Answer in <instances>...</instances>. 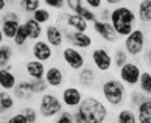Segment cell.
<instances>
[{
  "label": "cell",
  "mask_w": 151,
  "mask_h": 123,
  "mask_svg": "<svg viewBox=\"0 0 151 123\" xmlns=\"http://www.w3.org/2000/svg\"><path fill=\"white\" fill-rule=\"evenodd\" d=\"M17 100H16L13 91H0V112H2V115L11 112L16 106H17Z\"/></svg>",
  "instance_id": "obj_23"
},
{
  "label": "cell",
  "mask_w": 151,
  "mask_h": 123,
  "mask_svg": "<svg viewBox=\"0 0 151 123\" xmlns=\"http://www.w3.org/2000/svg\"><path fill=\"white\" fill-rule=\"evenodd\" d=\"M55 52H56V50L50 45V42L47 41L45 37L37 39V41L31 42V47H30L31 58L39 59V61H42V63H48V61H52L55 58Z\"/></svg>",
  "instance_id": "obj_13"
},
{
  "label": "cell",
  "mask_w": 151,
  "mask_h": 123,
  "mask_svg": "<svg viewBox=\"0 0 151 123\" xmlns=\"http://www.w3.org/2000/svg\"><path fill=\"white\" fill-rule=\"evenodd\" d=\"M45 80L52 91H59L67 83V73L59 64H50L45 72Z\"/></svg>",
  "instance_id": "obj_14"
},
{
  "label": "cell",
  "mask_w": 151,
  "mask_h": 123,
  "mask_svg": "<svg viewBox=\"0 0 151 123\" xmlns=\"http://www.w3.org/2000/svg\"><path fill=\"white\" fill-rule=\"evenodd\" d=\"M136 13L142 25H151V0H139L136 3Z\"/></svg>",
  "instance_id": "obj_22"
},
{
  "label": "cell",
  "mask_w": 151,
  "mask_h": 123,
  "mask_svg": "<svg viewBox=\"0 0 151 123\" xmlns=\"http://www.w3.org/2000/svg\"><path fill=\"white\" fill-rule=\"evenodd\" d=\"M63 109H64V103L61 100V95L56 94V91L50 89L48 92L42 94L37 100L39 117L44 122H53Z\"/></svg>",
  "instance_id": "obj_4"
},
{
  "label": "cell",
  "mask_w": 151,
  "mask_h": 123,
  "mask_svg": "<svg viewBox=\"0 0 151 123\" xmlns=\"http://www.w3.org/2000/svg\"><path fill=\"white\" fill-rule=\"evenodd\" d=\"M11 42H13V45L16 48H24V47L28 45L30 39H28V35H27L24 25H20V28L17 30V33H16V36H14V39Z\"/></svg>",
  "instance_id": "obj_30"
},
{
  "label": "cell",
  "mask_w": 151,
  "mask_h": 123,
  "mask_svg": "<svg viewBox=\"0 0 151 123\" xmlns=\"http://www.w3.org/2000/svg\"><path fill=\"white\" fill-rule=\"evenodd\" d=\"M139 123H151V97H147L136 108Z\"/></svg>",
  "instance_id": "obj_24"
},
{
  "label": "cell",
  "mask_w": 151,
  "mask_h": 123,
  "mask_svg": "<svg viewBox=\"0 0 151 123\" xmlns=\"http://www.w3.org/2000/svg\"><path fill=\"white\" fill-rule=\"evenodd\" d=\"M91 64L95 67L98 73H108L114 67V56L106 45H95L91 48L89 55Z\"/></svg>",
  "instance_id": "obj_7"
},
{
  "label": "cell",
  "mask_w": 151,
  "mask_h": 123,
  "mask_svg": "<svg viewBox=\"0 0 151 123\" xmlns=\"http://www.w3.org/2000/svg\"><path fill=\"white\" fill-rule=\"evenodd\" d=\"M114 122L117 123H137V112H136V108H132L129 104H125L119 108L117 114L114 117Z\"/></svg>",
  "instance_id": "obj_21"
},
{
  "label": "cell",
  "mask_w": 151,
  "mask_h": 123,
  "mask_svg": "<svg viewBox=\"0 0 151 123\" xmlns=\"http://www.w3.org/2000/svg\"><path fill=\"white\" fill-rule=\"evenodd\" d=\"M100 95L101 98L108 103L109 108L112 109H119L122 106H125L128 103V91L126 84L123 83L120 78L115 76H109L100 83Z\"/></svg>",
  "instance_id": "obj_1"
},
{
  "label": "cell",
  "mask_w": 151,
  "mask_h": 123,
  "mask_svg": "<svg viewBox=\"0 0 151 123\" xmlns=\"http://www.w3.org/2000/svg\"><path fill=\"white\" fill-rule=\"evenodd\" d=\"M87 8V5L84 3V0H67V9L70 13H75V14H83V11Z\"/></svg>",
  "instance_id": "obj_34"
},
{
  "label": "cell",
  "mask_w": 151,
  "mask_h": 123,
  "mask_svg": "<svg viewBox=\"0 0 151 123\" xmlns=\"http://www.w3.org/2000/svg\"><path fill=\"white\" fill-rule=\"evenodd\" d=\"M117 72H119V78H120V80L125 83L128 87L134 89V87H137V84H139V80H140L143 67H142V64H139L137 61L129 59L125 65H122Z\"/></svg>",
  "instance_id": "obj_10"
},
{
  "label": "cell",
  "mask_w": 151,
  "mask_h": 123,
  "mask_svg": "<svg viewBox=\"0 0 151 123\" xmlns=\"http://www.w3.org/2000/svg\"><path fill=\"white\" fill-rule=\"evenodd\" d=\"M22 25H24L27 35H28L30 42H35V41H37V39H42V37H44L45 27H44L42 24H39V22L33 17V16H30V17H25L24 22H22Z\"/></svg>",
  "instance_id": "obj_19"
},
{
  "label": "cell",
  "mask_w": 151,
  "mask_h": 123,
  "mask_svg": "<svg viewBox=\"0 0 151 123\" xmlns=\"http://www.w3.org/2000/svg\"><path fill=\"white\" fill-rule=\"evenodd\" d=\"M111 6H104L100 9V13H98V19H103V20H109V17H111Z\"/></svg>",
  "instance_id": "obj_41"
},
{
  "label": "cell",
  "mask_w": 151,
  "mask_h": 123,
  "mask_svg": "<svg viewBox=\"0 0 151 123\" xmlns=\"http://www.w3.org/2000/svg\"><path fill=\"white\" fill-rule=\"evenodd\" d=\"M65 35V42L69 45H73L80 50H91L95 47V41L91 33L87 31H73L69 28H63Z\"/></svg>",
  "instance_id": "obj_12"
},
{
  "label": "cell",
  "mask_w": 151,
  "mask_h": 123,
  "mask_svg": "<svg viewBox=\"0 0 151 123\" xmlns=\"http://www.w3.org/2000/svg\"><path fill=\"white\" fill-rule=\"evenodd\" d=\"M84 3L87 5L89 8H92L95 11H100L104 6V0H84Z\"/></svg>",
  "instance_id": "obj_38"
},
{
  "label": "cell",
  "mask_w": 151,
  "mask_h": 123,
  "mask_svg": "<svg viewBox=\"0 0 151 123\" xmlns=\"http://www.w3.org/2000/svg\"><path fill=\"white\" fill-rule=\"evenodd\" d=\"M31 86H33V91H35L36 97H41L42 94H45L50 91V86L45 78H36V80H31Z\"/></svg>",
  "instance_id": "obj_31"
},
{
  "label": "cell",
  "mask_w": 151,
  "mask_h": 123,
  "mask_svg": "<svg viewBox=\"0 0 151 123\" xmlns=\"http://www.w3.org/2000/svg\"><path fill=\"white\" fill-rule=\"evenodd\" d=\"M17 75H14L13 72V65H6L0 69V87L3 91H13L17 84Z\"/></svg>",
  "instance_id": "obj_20"
},
{
  "label": "cell",
  "mask_w": 151,
  "mask_h": 123,
  "mask_svg": "<svg viewBox=\"0 0 151 123\" xmlns=\"http://www.w3.org/2000/svg\"><path fill=\"white\" fill-rule=\"evenodd\" d=\"M59 95H61V100H63V103H64V108L73 111L81 104L86 94L83 92V87H80L78 84H65L61 89Z\"/></svg>",
  "instance_id": "obj_11"
},
{
  "label": "cell",
  "mask_w": 151,
  "mask_h": 123,
  "mask_svg": "<svg viewBox=\"0 0 151 123\" xmlns=\"http://www.w3.org/2000/svg\"><path fill=\"white\" fill-rule=\"evenodd\" d=\"M78 108L86 115L87 123H106L111 120L109 119V114H111L109 109L111 108L101 98V95L98 97L95 94H86Z\"/></svg>",
  "instance_id": "obj_2"
},
{
  "label": "cell",
  "mask_w": 151,
  "mask_h": 123,
  "mask_svg": "<svg viewBox=\"0 0 151 123\" xmlns=\"http://www.w3.org/2000/svg\"><path fill=\"white\" fill-rule=\"evenodd\" d=\"M123 3V0H104V5L106 6H111V8H114V6H119V5Z\"/></svg>",
  "instance_id": "obj_42"
},
{
  "label": "cell",
  "mask_w": 151,
  "mask_h": 123,
  "mask_svg": "<svg viewBox=\"0 0 151 123\" xmlns=\"http://www.w3.org/2000/svg\"><path fill=\"white\" fill-rule=\"evenodd\" d=\"M91 28L95 35L98 36L100 41H103L104 44H119L120 42V36L115 31L114 25L111 24V20H103V19H97L91 24Z\"/></svg>",
  "instance_id": "obj_9"
},
{
  "label": "cell",
  "mask_w": 151,
  "mask_h": 123,
  "mask_svg": "<svg viewBox=\"0 0 151 123\" xmlns=\"http://www.w3.org/2000/svg\"><path fill=\"white\" fill-rule=\"evenodd\" d=\"M145 98H147V95H145L142 91H139V89L134 87V89L129 91V95H128V104L132 106V108H137Z\"/></svg>",
  "instance_id": "obj_32"
},
{
  "label": "cell",
  "mask_w": 151,
  "mask_h": 123,
  "mask_svg": "<svg viewBox=\"0 0 151 123\" xmlns=\"http://www.w3.org/2000/svg\"><path fill=\"white\" fill-rule=\"evenodd\" d=\"M73 120H75V123H87L86 115L83 114V111L80 108L73 109Z\"/></svg>",
  "instance_id": "obj_39"
},
{
  "label": "cell",
  "mask_w": 151,
  "mask_h": 123,
  "mask_svg": "<svg viewBox=\"0 0 151 123\" xmlns=\"http://www.w3.org/2000/svg\"><path fill=\"white\" fill-rule=\"evenodd\" d=\"M147 31L140 27H136L126 37H123L122 45L131 58H142L143 52L147 50Z\"/></svg>",
  "instance_id": "obj_5"
},
{
  "label": "cell",
  "mask_w": 151,
  "mask_h": 123,
  "mask_svg": "<svg viewBox=\"0 0 151 123\" xmlns=\"http://www.w3.org/2000/svg\"><path fill=\"white\" fill-rule=\"evenodd\" d=\"M109 20L114 25V28L119 33L120 37H126L136 28V25L139 22L136 8H132L131 5H125V3L119 5V6H114L111 9Z\"/></svg>",
  "instance_id": "obj_3"
},
{
  "label": "cell",
  "mask_w": 151,
  "mask_h": 123,
  "mask_svg": "<svg viewBox=\"0 0 151 123\" xmlns=\"http://www.w3.org/2000/svg\"><path fill=\"white\" fill-rule=\"evenodd\" d=\"M20 14L14 9H8L2 14V27H0V33H2V39L3 41H13L17 30L22 25ZM2 41V42H3Z\"/></svg>",
  "instance_id": "obj_8"
},
{
  "label": "cell",
  "mask_w": 151,
  "mask_h": 123,
  "mask_svg": "<svg viewBox=\"0 0 151 123\" xmlns=\"http://www.w3.org/2000/svg\"><path fill=\"white\" fill-rule=\"evenodd\" d=\"M42 3L44 6L50 8L52 11H58V13L67 9V0H42Z\"/></svg>",
  "instance_id": "obj_35"
},
{
  "label": "cell",
  "mask_w": 151,
  "mask_h": 123,
  "mask_svg": "<svg viewBox=\"0 0 151 123\" xmlns=\"http://www.w3.org/2000/svg\"><path fill=\"white\" fill-rule=\"evenodd\" d=\"M20 111L27 115L28 123H36L37 120H41V117H39V111H37V106L35 108L33 104H24V106L20 108Z\"/></svg>",
  "instance_id": "obj_33"
},
{
  "label": "cell",
  "mask_w": 151,
  "mask_h": 123,
  "mask_svg": "<svg viewBox=\"0 0 151 123\" xmlns=\"http://www.w3.org/2000/svg\"><path fill=\"white\" fill-rule=\"evenodd\" d=\"M59 58H61V63L70 72H73V73H78L81 69H84L87 65V59H86L84 52L73 47V45H69V44L59 50Z\"/></svg>",
  "instance_id": "obj_6"
},
{
  "label": "cell",
  "mask_w": 151,
  "mask_h": 123,
  "mask_svg": "<svg viewBox=\"0 0 151 123\" xmlns=\"http://www.w3.org/2000/svg\"><path fill=\"white\" fill-rule=\"evenodd\" d=\"M8 11V0H0V13Z\"/></svg>",
  "instance_id": "obj_43"
},
{
  "label": "cell",
  "mask_w": 151,
  "mask_h": 123,
  "mask_svg": "<svg viewBox=\"0 0 151 123\" xmlns=\"http://www.w3.org/2000/svg\"><path fill=\"white\" fill-rule=\"evenodd\" d=\"M19 9L22 11L24 14H27V16H31L35 11H37L39 8L42 6V0H19Z\"/></svg>",
  "instance_id": "obj_28"
},
{
  "label": "cell",
  "mask_w": 151,
  "mask_h": 123,
  "mask_svg": "<svg viewBox=\"0 0 151 123\" xmlns=\"http://www.w3.org/2000/svg\"><path fill=\"white\" fill-rule=\"evenodd\" d=\"M13 94L16 100H17L19 103H31L33 98L36 97L35 91H33V86H31V80H19L16 87L13 89Z\"/></svg>",
  "instance_id": "obj_17"
},
{
  "label": "cell",
  "mask_w": 151,
  "mask_h": 123,
  "mask_svg": "<svg viewBox=\"0 0 151 123\" xmlns=\"http://www.w3.org/2000/svg\"><path fill=\"white\" fill-rule=\"evenodd\" d=\"M3 122H6V123H28V119H27V115L22 112V111L19 109V112H16L13 115H9L6 117V119H2Z\"/></svg>",
  "instance_id": "obj_37"
},
{
  "label": "cell",
  "mask_w": 151,
  "mask_h": 123,
  "mask_svg": "<svg viewBox=\"0 0 151 123\" xmlns=\"http://www.w3.org/2000/svg\"><path fill=\"white\" fill-rule=\"evenodd\" d=\"M142 61H143V64L147 65V69L151 70V45L147 47V50L143 52V55H142Z\"/></svg>",
  "instance_id": "obj_40"
},
{
  "label": "cell",
  "mask_w": 151,
  "mask_h": 123,
  "mask_svg": "<svg viewBox=\"0 0 151 123\" xmlns=\"http://www.w3.org/2000/svg\"><path fill=\"white\" fill-rule=\"evenodd\" d=\"M137 89L142 91L147 97H151V70L150 69H143L140 80H139Z\"/></svg>",
  "instance_id": "obj_27"
},
{
  "label": "cell",
  "mask_w": 151,
  "mask_h": 123,
  "mask_svg": "<svg viewBox=\"0 0 151 123\" xmlns=\"http://www.w3.org/2000/svg\"><path fill=\"white\" fill-rule=\"evenodd\" d=\"M97 78H98V72L95 70V67L92 64L86 65L84 69H81L76 73V84L80 87H83V89L92 91L93 86L97 84Z\"/></svg>",
  "instance_id": "obj_16"
},
{
  "label": "cell",
  "mask_w": 151,
  "mask_h": 123,
  "mask_svg": "<svg viewBox=\"0 0 151 123\" xmlns=\"http://www.w3.org/2000/svg\"><path fill=\"white\" fill-rule=\"evenodd\" d=\"M53 122H56V123H75V120H73V111L64 108L56 115V119H55Z\"/></svg>",
  "instance_id": "obj_36"
},
{
  "label": "cell",
  "mask_w": 151,
  "mask_h": 123,
  "mask_svg": "<svg viewBox=\"0 0 151 123\" xmlns=\"http://www.w3.org/2000/svg\"><path fill=\"white\" fill-rule=\"evenodd\" d=\"M44 37L50 42L55 50H61L65 44V35L64 30L56 24V22H52V24L45 25V31H44Z\"/></svg>",
  "instance_id": "obj_15"
},
{
  "label": "cell",
  "mask_w": 151,
  "mask_h": 123,
  "mask_svg": "<svg viewBox=\"0 0 151 123\" xmlns=\"http://www.w3.org/2000/svg\"><path fill=\"white\" fill-rule=\"evenodd\" d=\"M45 72H47V65L45 63L39 59H27L24 61V73L30 78V80H36V78H45Z\"/></svg>",
  "instance_id": "obj_18"
},
{
  "label": "cell",
  "mask_w": 151,
  "mask_h": 123,
  "mask_svg": "<svg viewBox=\"0 0 151 123\" xmlns=\"http://www.w3.org/2000/svg\"><path fill=\"white\" fill-rule=\"evenodd\" d=\"M33 17H35L39 24H42V25H48V24H52L53 22V19H55V13L50 8H47V6H42L39 8L37 11H35V13L31 14Z\"/></svg>",
  "instance_id": "obj_26"
},
{
  "label": "cell",
  "mask_w": 151,
  "mask_h": 123,
  "mask_svg": "<svg viewBox=\"0 0 151 123\" xmlns=\"http://www.w3.org/2000/svg\"><path fill=\"white\" fill-rule=\"evenodd\" d=\"M13 58H14V45H11L6 41L0 42V69L9 65Z\"/></svg>",
  "instance_id": "obj_25"
},
{
  "label": "cell",
  "mask_w": 151,
  "mask_h": 123,
  "mask_svg": "<svg viewBox=\"0 0 151 123\" xmlns=\"http://www.w3.org/2000/svg\"><path fill=\"white\" fill-rule=\"evenodd\" d=\"M112 56H114V67H115L117 70H119L122 65H125L128 61L131 59V56L126 53V50L123 48V45H122V47H117V48L114 50Z\"/></svg>",
  "instance_id": "obj_29"
}]
</instances>
